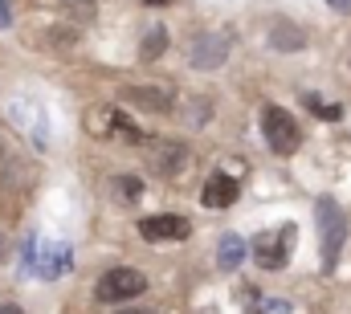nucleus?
Instances as JSON below:
<instances>
[{
  "label": "nucleus",
  "mask_w": 351,
  "mask_h": 314,
  "mask_svg": "<svg viewBox=\"0 0 351 314\" xmlns=\"http://www.w3.org/2000/svg\"><path fill=\"white\" fill-rule=\"evenodd\" d=\"M21 265L33 274V278H41V282H58V278H66L70 274V265H74V249L66 245V241H41V237H29L25 241V253H21Z\"/></svg>",
  "instance_id": "nucleus-1"
},
{
  "label": "nucleus",
  "mask_w": 351,
  "mask_h": 314,
  "mask_svg": "<svg viewBox=\"0 0 351 314\" xmlns=\"http://www.w3.org/2000/svg\"><path fill=\"white\" fill-rule=\"evenodd\" d=\"M86 131L94 139H123V143H131V147L147 143V135H143L119 106H94L86 114Z\"/></svg>",
  "instance_id": "nucleus-2"
},
{
  "label": "nucleus",
  "mask_w": 351,
  "mask_h": 314,
  "mask_svg": "<svg viewBox=\"0 0 351 314\" xmlns=\"http://www.w3.org/2000/svg\"><path fill=\"white\" fill-rule=\"evenodd\" d=\"M315 221H319V237H323V274H335V265H339V249H343V233H348L343 213H339L335 200L323 196V200L315 204Z\"/></svg>",
  "instance_id": "nucleus-3"
},
{
  "label": "nucleus",
  "mask_w": 351,
  "mask_h": 314,
  "mask_svg": "<svg viewBox=\"0 0 351 314\" xmlns=\"http://www.w3.org/2000/svg\"><path fill=\"white\" fill-rule=\"evenodd\" d=\"M143 290H147V278H143L139 269L114 265V269H106V274L98 278L94 298H98V302H131V298H139Z\"/></svg>",
  "instance_id": "nucleus-4"
},
{
  "label": "nucleus",
  "mask_w": 351,
  "mask_h": 314,
  "mask_svg": "<svg viewBox=\"0 0 351 314\" xmlns=\"http://www.w3.org/2000/svg\"><path fill=\"white\" fill-rule=\"evenodd\" d=\"M262 135H265V143H269L274 156H294L298 143H302L298 123H294L282 106H265L262 110Z\"/></svg>",
  "instance_id": "nucleus-5"
},
{
  "label": "nucleus",
  "mask_w": 351,
  "mask_h": 314,
  "mask_svg": "<svg viewBox=\"0 0 351 314\" xmlns=\"http://www.w3.org/2000/svg\"><path fill=\"white\" fill-rule=\"evenodd\" d=\"M290 249H294V225H282L278 233H262L254 241V257L262 269H282L290 261Z\"/></svg>",
  "instance_id": "nucleus-6"
},
{
  "label": "nucleus",
  "mask_w": 351,
  "mask_h": 314,
  "mask_svg": "<svg viewBox=\"0 0 351 314\" xmlns=\"http://www.w3.org/2000/svg\"><path fill=\"white\" fill-rule=\"evenodd\" d=\"M237 196H241V180L233 171H213L204 180V188H200L204 208H229V204H237Z\"/></svg>",
  "instance_id": "nucleus-7"
},
{
  "label": "nucleus",
  "mask_w": 351,
  "mask_h": 314,
  "mask_svg": "<svg viewBox=\"0 0 351 314\" xmlns=\"http://www.w3.org/2000/svg\"><path fill=\"white\" fill-rule=\"evenodd\" d=\"M188 58H192L196 70H221L225 58H229V37L225 33H204V37L192 41V53Z\"/></svg>",
  "instance_id": "nucleus-8"
},
{
  "label": "nucleus",
  "mask_w": 351,
  "mask_h": 314,
  "mask_svg": "<svg viewBox=\"0 0 351 314\" xmlns=\"http://www.w3.org/2000/svg\"><path fill=\"white\" fill-rule=\"evenodd\" d=\"M119 98L123 102H131V106H143V110H156V114H168L176 106L172 90L168 86H123L119 90Z\"/></svg>",
  "instance_id": "nucleus-9"
},
{
  "label": "nucleus",
  "mask_w": 351,
  "mask_h": 314,
  "mask_svg": "<svg viewBox=\"0 0 351 314\" xmlns=\"http://www.w3.org/2000/svg\"><path fill=\"white\" fill-rule=\"evenodd\" d=\"M188 147L184 143H176V139H160V143H152V167L164 176V180H172V176H184V167H188Z\"/></svg>",
  "instance_id": "nucleus-10"
},
{
  "label": "nucleus",
  "mask_w": 351,
  "mask_h": 314,
  "mask_svg": "<svg viewBox=\"0 0 351 314\" xmlns=\"http://www.w3.org/2000/svg\"><path fill=\"white\" fill-rule=\"evenodd\" d=\"M188 233H192V225L184 221V217H143L139 221V237L143 241H188Z\"/></svg>",
  "instance_id": "nucleus-11"
},
{
  "label": "nucleus",
  "mask_w": 351,
  "mask_h": 314,
  "mask_svg": "<svg viewBox=\"0 0 351 314\" xmlns=\"http://www.w3.org/2000/svg\"><path fill=\"white\" fill-rule=\"evenodd\" d=\"M8 114H12L29 135H33V143H37V147H45V143H49V127H45V123H37L33 102H12V106H8Z\"/></svg>",
  "instance_id": "nucleus-12"
},
{
  "label": "nucleus",
  "mask_w": 351,
  "mask_h": 314,
  "mask_svg": "<svg viewBox=\"0 0 351 314\" xmlns=\"http://www.w3.org/2000/svg\"><path fill=\"white\" fill-rule=\"evenodd\" d=\"M269 45L282 49V53H294V49L306 45V33H302L298 25H290V21H274V29H269Z\"/></svg>",
  "instance_id": "nucleus-13"
},
{
  "label": "nucleus",
  "mask_w": 351,
  "mask_h": 314,
  "mask_svg": "<svg viewBox=\"0 0 351 314\" xmlns=\"http://www.w3.org/2000/svg\"><path fill=\"white\" fill-rule=\"evenodd\" d=\"M217 261H221V269H241V261H245V241L237 233H225L221 245H217Z\"/></svg>",
  "instance_id": "nucleus-14"
},
{
  "label": "nucleus",
  "mask_w": 351,
  "mask_h": 314,
  "mask_svg": "<svg viewBox=\"0 0 351 314\" xmlns=\"http://www.w3.org/2000/svg\"><path fill=\"white\" fill-rule=\"evenodd\" d=\"M164 49H168V29H164V25H152L147 37H143V45H139V58H143V62H156Z\"/></svg>",
  "instance_id": "nucleus-15"
},
{
  "label": "nucleus",
  "mask_w": 351,
  "mask_h": 314,
  "mask_svg": "<svg viewBox=\"0 0 351 314\" xmlns=\"http://www.w3.org/2000/svg\"><path fill=\"white\" fill-rule=\"evenodd\" d=\"M302 102L311 106V114H319V119H327V123H339V119H343V106H339V102H323L319 94H306Z\"/></svg>",
  "instance_id": "nucleus-16"
},
{
  "label": "nucleus",
  "mask_w": 351,
  "mask_h": 314,
  "mask_svg": "<svg viewBox=\"0 0 351 314\" xmlns=\"http://www.w3.org/2000/svg\"><path fill=\"white\" fill-rule=\"evenodd\" d=\"M66 12H70V21H90L94 16V0H66Z\"/></svg>",
  "instance_id": "nucleus-17"
},
{
  "label": "nucleus",
  "mask_w": 351,
  "mask_h": 314,
  "mask_svg": "<svg viewBox=\"0 0 351 314\" xmlns=\"http://www.w3.org/2000/svg\"><path fill=\"white\" fill-rule=\"evenodd\" d=\"M114 192H123V196L135 200V196L143 192V180H135V176H119V180H114Z\"/></svg>",
  "instance_id": "nucleus-18"
},
{
  "label": "nucleus",
  "mask_w": 351,
  "mask_h": 314,
  "mask_svg": "<svg viewBox=\"0 0 351 314\" xmlns=\"http://www.w3.org/2000/svg\"><path fill=\"white\" fill-rule=\"evenodd\" d=\"M262 314H290V302H282V298H265Z\"/></svg>",
  "instance_id": "nucleus-19"
},
{
  "label": "nucleus",
  "mask_w": 351,
  "mask_h": 314,
  "mask_svg": "<svg viewBox=\"0 0 351 314\" xmlns=\"http://www.w3.org/2000/svg\"><path fill=\"white\" fill-rule=\"evenodd\" d=\"M114 314H156V311H139V306H127V311H114Z\"/></svg>",
  "instance_id": "nucleus-20"
},
{
  "label": "nucleus",
  "mask_w": 351,
  "mask_h": 314,
  "mask_svg": "<svg viewBox=\"0 0 351 314\" xmlns=\"http://www.w3.org/2000/svg\"><path fill=\"white\" fill-rule=\"evenodd\" d=\"M339 4V12H351V0H335Z\"/></svg>",
  "instance_id": "nucleus-21"
},
{
  "label": "nucleus",
  "mask_w": 351,
  "mask_h": 314,
  "mask_svg": "<svg viewBox=\"0 0 351 314\" xmlns=\"http://www.w3.org/2000/svg\"><path fill=\"white\" fill-rule=\"evenodd\" d=\"M0 314H21V306H0Z\"/></svg>",
  "instance_id": "nucleus-22"
},
{
  "label": "nucleus",
  "mask_w": 351,
  "mask_h": 314,
  "mask_svg": "<svg viewBox=\"0 0 351 314\" xmlns=\"http://www.w3.org/2000/svg\"><path fill=\"white\" fill-rule=\"evenodd\" d=\"M147 4H168V0H147Z\"/></svg>",
  "instance_id": "nucleus-23"
}]
</instances>
